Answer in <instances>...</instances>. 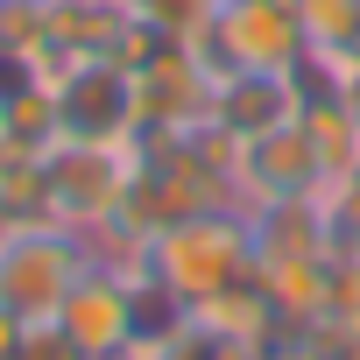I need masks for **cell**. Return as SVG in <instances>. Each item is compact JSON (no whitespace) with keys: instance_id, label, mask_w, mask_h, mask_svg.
Returning a JSON list of instances; mask_svg holds the SVG:
<instances>
[{"instance_id":"obj_13","label":"cell","mask_w":360,"mask_h":360,"mask_svg":"<svg viewBox=\"0 0 360 360\" xmlns=\"http://www.w3.org/2000/svg\"><path fill=\"white\" fill-rule=\"evenodd\" d=\"M127 22H141L155 43H198L219 15V0H120Z\"/></svg>"},{"instance_id":"obj_2","label":"cell","mask_w":360,"mask_h":360,"mask_svg":"<svg viewBox=\"0 0 360 360\" xmlns=\"http://www.w3.org/2000/svg\"><path fill=\"white\" fill-rule=\"evenodd\" d=\"M85 269H92V233L57 219H22L0 240V311H15L22 325H50Z\"/></svg>"},{"instance_id":"obj_19","label":"cell","mask_w":360,"mask_h":360,"mask_svg":"<svg viewBox=\"0 0 360 360\" xmlns=\"http://www.w3.org/2000/svg\"><path fill=\"white\" fill-rule=\"evenodd\" d=\"M353 99H360V85H353Z\"/></svg>"},{"instance_id":"obj_17","label":"cell","mask_w":360,"mask_h":360,"mask_svg":"<svg viewBox=\"0 0 360 360\" xmlns=\"http://www.w3.org/2000/svg\"><path fill=\"white\" fill-rule=\"evenodd\" d=\"M15 226H22V219H15V212H8V205H0V240H8V233H15Z\"/></svg>"},{"instance_id":"obj_4","label":"cell","mask_w":360,"mask_h":360,"mask_svg":"<svg viewBox=\"0 0 360 360\" xmlns=\"http://www.w3.org/2000/svg\"><path fill=\"white\" fill-rule=\"evenodd\" d=\"M50 325L92 360H127L148 332V269H106L92 255V269L71 283V297Z\"/></svg>"},{"instance_id":"obj_18","label":"cell","mask_w":360,"mask_h":360,"mask_svg":"<svg viewBox=\"0 0 360 360\" xmlns=\"http://www.w3.org/2000/svg\"><path fill=\"white\" fill-rule=\"evenodd\" d=\"M353 339H360V318H353Z\"/></svg>"},{"instance_id":"obj_11","label":"cell","mask_w":360,"mask_h":360,"mask_svg":"<svg viewBox=\"0 0 360 360\" xmlns=\"http://www.w3.org/2000/svg\"><path fill=\"white\" fill-rule=\"evenodd\" d=\"M255 283H262V297L276 304L283 332L318 325V318H325V290H332V255H304V262H255Z\"/></svg>"},{"instance_id":"obj_15","label":"cell","mask_w":360,"mask_h":360,"mask_svg":"<svg viewBox=\"0 0 360 360\" xmlns=\"http://www.w3.org/2000/svg\"><path fill=\"white\" fill-rule=\"evenodd\" d=\"M15 360H92V353H78L57 325H29V332H22V346H15Z\"/></svg>"},{"instance_id":"obj_12","label":"cell","mask_w":360,"mask_h":360,"mask_svg":"<svg viewBox=\"0 0 360 360\" xmlns=\"http://www.w3.org/2000/svg\"><path fill=\"white\" fill-rule=\"evenodd\" d=\"M255 255L262 262H304V255H332L325 248V205L318 198H276L255 205Z\"/></svg>"},{"instance_id":"obj_5","label":"cell","mask_w":360,"mask_h":360,"mask_svg":"<svg viewBox=\"0 0 360 360\" xmlns=\"http://www.w3.org/2000/svg\"><path fill=\"white\" fill-rule=\"evenodd\" d=\"M141 148V141H134ZM134 148H85V141H57L43 155V219L78 226V233H106L127 212V184H134Z\"/></svg>"},{"instance_id":"obj_9","label":"cell","mask_w":360,"mask_h":360,"mask_svg":"<svg viewBox=\"0 0 360 360\" xmlns=\"http://www.w3.org/2000/svg\"><path fill=\"white\" fill-rule=\"evenodd\" d=\"M325 184H332V176H325V162H318V148H311L304 120H297V127H283V134L248 141V148H240V162H233V205H240V212L276 205V198H318Z\"/></svg>"},{"instance_id":"obj_6","label":"cell","mask_w":360,"mask_h":360,"mask_svg":"<svg viewBox=\"0 0 360 360\" xmlns=\"http://www.w3.org/2000/svg\"><path fill=\"white\" fill-rule=\"evenodd\" d=\"M57 141H85V148H134L141 120H134V71L113 57L71 64L57 78Z\"/></svg>"},{"instance_id":"obj_14","label":"cell","mask_w":360,"mask_h":360,"mask_svg":"<svg viewBox=\"0 0 360 360\" xmlns=\"http://www.w3.org/2000/svg\"><path fill=\"white\" fill-rule=\"evenodd\" d=\"M318 205H325V248H332L339 262H360V176L325 184Z\"/></svg>"},{"instance_id":"obj_16","label":"cell","mask_w":360,"mask_h":360,"mask_svg":"<svg viewBox=\"0 0 360 360\" xmlns=\"http://www.w3.org/2000/svg\"><path fill=\"white\" fill-rule=\"evenodd\" d=\"M22 332H29V325H22L15 311H0V360H15V346H22Z\"/></svg>"},{"instance_id":"obj_7","label":"cell","mask_w":360,"mask_h":360,"mask_svg":"<svg viewBox=\"0 0 360 360\" xmlns=\"http://www.w3.org/2000/svg\"><path fill=\"white\" fill-rule=\"evenodd\" d=\"M134 120H141V141L198 134L212 120V71L198 64L191 43H155L134 64Z\"/></svg>"},{"instance_id":"obj_20","label":"cell","mask_w":360,"mask_h":360,"mask_svg":"<svg viewBox=\"0 0 360 360\" xmlns=\"http://www.w3.org/2000/svg\"><path fill=\"white\" fill-rule=\"evenodd\" d=\"M353 176H360V169H353Z\"/></svg>"},{"instance_id":"obj_3","label":"cell","mask_w":360,"mask_h":360,"mask_svg":"<svg viewBox=\"0 0 360 360\" xmlns=\"http://www.w3.org/2000/svg\"><path fill=\"white\" fill-rule=\"evenodd\" d=\"M191 50L212 71V85L233 78V71H304L311 64L304 8H297V0H219L212 29Z\"/></svg>"},{"instance_id":"obj_1","label":"cell","mask_w":360,"mask_h":360,"mask_svg":"<svg viewBox=\"0 0 360 360\" xmlns=\"http://www.w3.org/2000/svg\"><path fill=\"white\" fill-rule=\"evenodd\" d=\"M255 219L240 205H212V212H191L148 240V283L169 290L184 304V318L205 304V297H226L240 283H255Z\"/></svg>"},{"instance_id":"obj_10","label":"cell","mask_w":360,"mask_h":360,"mask_svg":"<svg viewBox=\"0 0 360 360\" xmlns=\"http://www.w3.org/2000/svg\"><path fill=\"white\" fill-rule=\"evenodd\" d=\"M304 134H311V148H318V162H325L332 184L360 169V99H353V92L311 85V99H304Z\"/></svg>"},{"instance_id":"obj_8","label":"cell","mask_w":360,"mask_h":360,"mask_svg":"<svg viewBox=\"0 0 360 360\" xmlns=\"http://www.w3.org/2000/svg\"><path fill=\"white\" fill-rule=\"evenodd\" d=\"M304 99H311V71H233L212 85V120L219 134H233L240 148L262 141V134H283L304 120Z\"/></svg>"}]
</instances>
